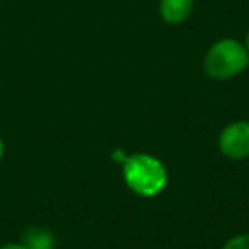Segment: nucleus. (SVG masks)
Masks as SVG:
<instances>
[{
	"instance_id": "1",
	"label": "nucleus",
	"mask_w": 249,
	"mask_h": 249,
	"mask_svg": "<svg viewBox=\"0 0 249 249\" xmlns=\"http://www.w3.org/2000/svg\"><path fill=\"white\" fill-rule=\"evenodd\" d=\"M124 183L140 196H156L166 188L167 171L159 159L149 154H135L123 162Z\"/></svg>"
},
{
	"instance_id": "2",
	"label": "nucleus",
	"mask_w": 249,
	"mask_h": 249,
	"mask_svg": "<svg viewBox=\"0 0 249 249\" xmlns=\"http://www.w3.org/2000/svg\"><path fill=\"white\" fill-rule=\"evenodd\" d=\"M249 65V53L242 43L232 38L218 39L210 46L203 60L205 72L217 80H227L239 75Z\"/></svg>"
},
{
	"instance_id": "3",
	"label": "nucleus",
	"mask_w": 249,
	"mask_h": 249,
	"mask_svg": "<svg viewBox=\"0 0 249 249\" xmlns=\"http://www.w3.org/2000/svg\"><path fill=\"white\" fill-rule=\"evenodd\" d=\"M218 149L229 159L241 160L249 157V123L235 121L227 124L218 137Z\"/></svg>"
},
{
	"instance_id": "4",
	"label": "nucleus",
	"mask_w": 249,
	"mask_h": 249,
	"mask_svg": "<svg viewBox=\"0 0 249 249\" xmlns=\"http://www.w3.org/2000/svg\"><path fill=\"white\" fill-rule=\"evenodd\" d=\"M195 0H159V16L166 24L178 26L191 16Z\"/></svg>"
},
{
	"instance_id": "5",
	"label": "nucleus",
	"mask_w": 249,
	"mask_h": 249,
	"mask_svg": "<svg viewBox=\"0 0 249 249\" xmlns=\"http://www.w3.org/2000/svg\"><path fill=\"white\" fill-rule=\"evenodd\" d=\"M21 242H24L29 249H55L56 241L52 231L45 227L33 225L22 232Z\"/></svg>"
},
{
	"instance_id": "6",
	"label": "nucleus",
	"mask_w": 249,
	"mask_h": 249,
	"mask_svg": "<svg viewBox=\"0 0 249 249\" xmlns=\"http://www.w3.org/2000/svg\"><path fill=\"white\" fill-rule=\"evenodd\" d=\"M222 249H249V234H241L229 239Z\"/></svg>"
},
{
	"instance_id": "7",
	"label": "nucleus",
	"mask_w": 249,
	"mask_h": 249,
	"mask_svg": "<svg viewBox=\"0 0 249 249\" xmlns=\"http://www.w3.org/2000/svg\"><path fill=\"white\" fill-rule=\"evenodd\" d=\"M0 249H29L24 242H5V244L0 246Z\"/></svg>"
},
{
	"instance_id": "8",
	"label": "nucleus",
	"mask_w": 249,
	"mask_h": 249,
	"mask_svg": "<svg viewBox=\"0 0 249 249\" xmlns=\"http://www.w3.org/2000/svg\"><path fill=\"white\" fill-rule=\"evenodd\" d=\"M4 157H5V142H4V139H2V135H0V162H2Z\"/></svg>"
},
{
	"instance_id": "9",
	"label": "nucleus",
	"mask_w": 249,
	"mask_h": 249,
	"mask_svg": "<svg viewBox=\"0 0 249 249\" xmlns=\"http://www.w3.org/2000/svg\"><path fill=\"white\" fill-rule=\"evenodd\" d=\"M244 46H246V50H248V53H249V31L246 33V39H244Z\"/></svg>"
}]
</instances>
